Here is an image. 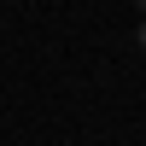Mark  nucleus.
Here are the masks:
<instances>
[{"label": "nucleus", "mask_w": 146, "mask_h": 146, "mask_svg": "<svg viewBox=\"0 0 146 146\" xmlns=\"http://www.w3.org/2000/svg\"><path fill=\"white\" fill-rule=\"evenodd\" d=\"M140 47H146V29H140Z\"/></svg>", "instance_id": "nucleus-1"}, {"label": "nucleus", "mask_w": 146, "mask_h": 146, "mask_svg": "<svg viewBox=\"0 0 146 146\" xmlns=\"http://www.w3.org/2000/svg\"><path fill=\"white\" fill-rule=\"evenodd\" d=\"M140 6H146V0H140Z\"/></svg>", "instance_id": "nucleus-2"}]
</instances>
